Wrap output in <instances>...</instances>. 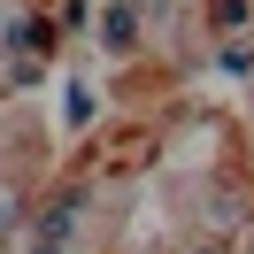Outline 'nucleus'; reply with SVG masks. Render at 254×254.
<instances>
[{"mask_svg": "<svg viewBox=\"0 0 254 254\" xmlns=\"http://www.w3.org/2000/svg\"><path fill=\"white\" fill-rule=\"evenodd\" d=\"M69 223H77V192L47 208V223H39V247H31V254H62V231H69Z\"/></svg>", "mask_w": 254, "mask_h": 254, "instance_id": "1", "label": "nucleus"}]
</instances>
